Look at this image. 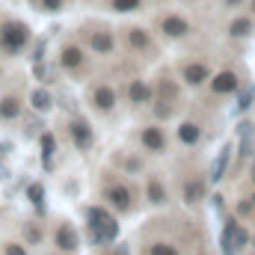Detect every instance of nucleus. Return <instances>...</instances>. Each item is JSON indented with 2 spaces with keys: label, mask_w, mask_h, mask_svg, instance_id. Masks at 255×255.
<instances>
[{
  "label": "nucleus",
  "mask_w": 255,
  "mask_h": 255,
  "mask_svg": "<svg viewBox=\"0 0 255 255\" xmlns=\"http://www.w3.org/2000/svg\"><path fill=\"white\" fill-rule=\"evenodd\" d=\"M104 196H107L110 205H116V211H128L130 208V190H128L125 184H110Z\"/></svg>",
  "instance_id": "9d476101"
},
{
  "label": "nucleus",
  "mask_w": 255,
  "mask_h": 255,
  "mask_svg": "<svg viewBox=\"0 0 255 255\" xmlns=\"http://www.w3.org/2000/svg\"><path fill=\"white\" fill-rule=\"evenodd\" d=\"M253 181H255V175H253Z\"/></svg>",
  "instance_id": "72a5a7b5"
},
{
  "label": "nucleus",
  "mask_w": 255,
  "mask_h": 255,
  "mask_svg": "<svg viewBox=\"0 0 255 255\" xmlns=\"http://www.w3.org/2000/svg\"><path fill=\"white\" fill-rule=\"evenodd\" d=\"M57 247H60L63 253H74V250H77V232H74L68 223H63V226L57 229Z\"/></svg>",
  "instance_id": "9b49d317"
},
{
  "label": "nucleus",
  "mask_w": 255,
  "mask_h": 255,
  "mask_svg": "<svg viewBox=\"0 0 255 255\" xmlns=\"http://www.w3.org/2000/svg\"><path fill=\"white\" fill-rule=\"evenodd\" d=\"M250 104H253V89H247V92L241 95V101H238V110H247Z\"/></svg>",
  "instance_id": "bb28decb"
},
{
  "label": "nucleus",
  "mask_w": 255,
  "mask_h": 255,
  "mask_svg": "<svg viewBox=\"0 0 255 255\" xmlns=\"http://www.w3.org/2000/svg\"><path fill=\"white\" fill-rule=\"evenodd\" d=\"M27 196H30V202L36 205V211H39V214H45V190H42V184H30Z\"/></svg>",
  "instance_id": "4be33fe9"
},
{
  "label": "nucleus",
  "mask_w": 255,
  "mask_h": 255,
  "mask_svg": "<svg viewBox=\"0 0 255 255\" xmlns=\"http://www.w3.org/2000/svg\"><path fill=\"white\" fill-rule=\"evenodd\" d=\"M30 101H33V107H36V110H48V107H51V95H48L45 89H36Z\"/></svg>",
  "instance_id": "393cba45"
},
{
  "label": "nucleus",
  "mask_w": 255,
  "mask_h": 255,
  "mask_svg": "<svg viewBox=\"0 0 255 255\" xmlns=\"http://www.w3.org/2000/svg\"><path fill=\"white\" fill-rule=\"evenodd\" d=\"M63 65L65 68H80V65H83V51L74 48V45L63 48Z\"/></svg>",
  "instance_id": "a211bd4d"
},
{
  "label": "nucleus",
  "mask_w": 255,
  "mask_h": 255,
  "mask_svg": "<svg viewBox=\"0 0 255 255\" xmlns=\"http://www.w3.org/2000/svg\"><path fill=\"white\" fill-rule=\"evenodd\" d=\"M160 30H163L169 39H181V36L190 33V24H187L184 18H178V15H166V18H160Z\"/></svg>",
  "instance_id": "20e7f679"
},
{
  "label": "nucleus",
  "mask_w": 255,
  "mask_h": 255,
  "mask_svg": "<svg viewBox=\"0 0 255 255\" xmlns=\"http://www.w3.org/2000/svg\"><path fill=\"white\" fill-rule=\"evenodd\" d=\"M148 202H151V205H163V202H166V187H163L157 178L148 181Z\"/></svg>",
  "instance_id": "aec40b11"
},
{
  "label": "nucleus",
  "mask_w": 255,
  "mask_h": 255,
  "mask_svg": "<svg viewBox=\"0 0 255 255\" xmlns=\"http://www.w3.org/2000/svg\"><path fill=\"white\" fill-rule=\"evenodd\" d=\"M119 255H128V253H125V250H122V253H119Z\"/></svg>",
  "instance_id": "473e14b6"
},
{
  "label": "nucleus",
  "mask_w": 255,
  "mask_h": 255,
  "mask_svg": "<svg viewBox=\"0 0 255 255\" xmlns=\"http://www.w3.org/2000/svg\"><path fill=\"white\" fill-rule=\"evenodd\" d=\"M139 139H142V145H145L148 151H154V154L166 151V136H163V130H160V128H145Z\"/></svg>",
  "instance_id": "6e6552de"
},
{
  "label": "nucleus",
  "mask_w": 255,
  "mask_h": 255,
  "mask_svg": "<svg viewBox=\"0 0 255 255\" xmlns=\"http://www.w3.org/2000/svg\"><path fill=\"white\" fill-rule=\"evenodd\" d=\"M229 33H232L235 39H244V36L253 33V21H250V18H235V21L229 24Z\"/></svg>",
  "instance_id": "6ab92c4d"
},
{
  "label": "nucleus",
  "mask_w": 255,
  "mask_h": 255,
  "mask_svg": "<svg viewBox=\"0 0 255 255\" xmlns=\"http://www.w3.org/2000/svg\"><path fill=\"white\" fill-rule=\"evenodd\" d=\"M36 77H39V80H45V83H51V71H48L42 63H36Z\"/></svg>",
  "instance_id": "cd10ccee"
},
{
  "label": "nucleus",
  "mask_w": 255,
  "mask_h": 255,
  "mask_svg": "<svg viewBox=\"0 0 255 255\" xmlns=\"http://www.w3.org/2000/svg\"><path fill=\"white\" fill-rule=\"evenodd\" d=\"M68 133H71V139H74L77 148H92V142H95L92 128L86 125L83 119H71V122H68Z\"/></svg>",
  "instance_id": "7ed1b4c3"
},
{
  "label": "nucleus",
  "mask_w": 255,
  "mask_h": 255,
  "mask_svg": "<svg viewBox=\"0 0 255 255\" xmlns=\"http://www.w3.org/2000/svg\"><path fill=\"white\" fill-rule=\"evenodd\" d=\"M27 42H30L27 24H21V21H6V24L0 27V51H3V54L15 57V54H21V48H24Z\"/></svg>",
  "instance_id": "f03ea898"
},
{
  "label": "nucleus",
  "mask_w": 255,
  "mask_h": 255,
  "mask_svg": "<svg viewBox=\"0 0 255 255\" xmlns=\"http://www.w3.org/2000/svg\"><path fill=\"white\" fill-rule=\"evenodd\" d=\"M45 3V9H51V12H57L60 6H63V0H42Z\"/></svg>",
  "instance_id": "c756f323"
},
{
  "label": "nucleus",
  "mask_w": 255,
  "mask_h": 255,
  "mask_svg": "<svg viewBox=\"0 0 255 255\" xmlns=\"http://www.w3.org/2000/svg\"><path fill=\"white\" fill-rule=\"evenodd\" d=\"M86 42H89V48L98 51V54H110V51L116 48L113 33H107V30H92V33H86Z\"/></svg>",
  "instance_id": "39448f33"
},
{
  "label": "nucleus",
  "mask_w": 255,
  "mask_h": 255,
  "mask_svg": "<svg viewBox=\"0 0 255 255\" xmlns=\"http://www.w3.org/2000/svg\"><path fill=\"white\" fill-rule=\"evenodd\" d=\"M54 148H57V139H54V133H45V136H42V163H45V166H51Z\"/></svg>",
  "instance_id": "412c9836"
},
{
  "label": "nucleus",
  "mask_w": 255,
  "mask_h": 255,
  "mask_svg": "<svg viewBox=\"0 0 255 255\" xmlns=\"http://www.w3.org/2000/svg\"><path fill=\"white\" fill-rule=\"evenodd\" d=\"M128 42H130V48H136V51H145V48L151 45V39H148V33H145L142 27H130V30H128Z\"/></svg>",
  "instance_id": "2eb2a0df"
},
{
  "label": "nucleus",
  "mask_w": 255,
  "mask_h": 255,
  "mask_svg": "<svg viewBox=\"0 0 255 255\" xmlns=\"http://www.w3.org/2000/svg\"><path fill=\"white\" fill-rule=\"evenodd\" d=\"M6 255H27V253H24V247H18V244H6Z\"/></svg>",
  "instance_id": "c85d7f7f"
},
{
  "label": "nucleus",
  "mask_w": 255,
  "mask_h": 255,
  "mask_svg": "<svg viewBox=\"0 0 255 255\" xmlns=\"http://www.w3.org/2000/svg\"><path fill=\"white\" fill-rule=\"evenodd\" d=\"M21 116V101L18 98H3L0 101V119H18Z\"/></svg>",
  "instance_id": "dca6fc26"
},
{
  "label": "nucleus",
  "mask_w": 255,
  "mask_h": 255,
  "mask_svg": "<svg viewBox=\"0 0 255 255\" xmlns=\"http://www.w3.org/2000/svg\"><path fill=\"white\" fill-rule=\"evenodd\" d=\"M238 211H241V214H253V202H241Z\"/></svg>",
  "instance_id": "7c9ffc66"
},
{
  "label": "nucleus",
  "mask_w": 255,
  "mask_h": 255,
  "mask_svg": "<svg viewBox=\"0 0 255 255\" xmlns=\"http://www.w3.org/2000/svg\"><path fill=\"white\" fill-rule=\"evenodd\" d=\"M119 235V223L104 208H89V238L95 244H110Z\"/></svg>",
  "instance_id": "f257e3e1"
},
{
  "label": "nucleus",
  "mask_w": 255,
  "mask_h": 255,
  "mask_svg": "<svg viewBox=\"0 0 255 255\" xmlns=\"http://www.w3.org/2000/svg\"><path fill=\"white\" fill-rule=\"evenodd\" d=\"M205 196V184L199 181V178H190L187 184H184V202H190V205H196L199 199Z\"/></svg>",
  "instance_id": "f3484780"
},
{
  "label": "nucleus",
  "mask_w": 255,
  "mask_h": 255,
  "mask_svg": "<svg viewBox=\"0 0 255 255\" xmlns=\"http://www.w3.org/2000/svg\"><path fill=\"white\" fill-rule=\"evenodd\" d=\"M148 255H178V247L160 241V244H151V247H148Z\"/></svg>",
  "instance_id": "b1692460"
},
{
  "label": "nucleus",
  "mask_w": 255,
  "mask_h": 255,
  "mask_svg": "<svg viewBox=\"0 0 255 255\" xmlns=\"http://www.w3.org/2000/svg\"><path fill=\"white\" fill-rule=\"evenodd\" d=\"M27 241H30V244H39V241H42V232H39L33 223L27 226Z\"/></svg>",
  "instance_id": "a878e982"
},
{
  "label": "nucleus",
  "mask_w": 255,
  "mask_h": 255,
  "mask_svg": "<svg viewBox=\"0 0 255 255\" xmlns=\"http://www.w3.org/2000/svg\"><path fill=\"white\" fill-rule=\"evenodd\" d=\"M226 3H229V6H238V3H244V0H226Z\"/></svg>",
  "instance_id": "2f4dec72"
},
{
  "label": "nucleus",
  "mask_w": 255,
  "mask_h": 255,
  "mask_svg": "<svg viewBox=\"0 0 255 255\" xmlns=\"http://www.w3.org/2000/svg\"><path fill=\"white\" fill-rule=\"evenodd\" d=\"M181 77H184L190 86H202V83L211 77V71H208L205 63H187L184 68H181Z\"/></svg>",
  "instance_id": "1a4fd4ad"
},
{
  "label": "nucleus",
  "mask_w": 255,
  "mask_h": 255,
  "mask_svg": "<svg viewBox=\"0 0 255 255\" xmlns=\"http://www.w3.org/2000/svg\"><path fill=\"white\" fill-rule=\"evenodd\" d=\"M110 3H113L116 12H136V9H142V0H110Z\"/></svg>",
  "instance_id": "5701e85b"
},
{
  "label": "nucleus",
  "mask_w": 255,
  "mask_h": 255,
  "mask_svg": "<svg viewBox=\"0 0 255 255\" xmlns=\"http://www.w3.org/2000/svg\"><path fill=\"white\" fill-rule=\"evenodd\" d=\"M92 104L98 107V110H113L116 107V89L113 86H107V83H101V86H95L92 89Z\"/></svg>",
  "instance_id": "423d86ee"
},
{
  "label": "nucleus",
  "mask_w": 255,
  "mask_h": 255,
  "mask_svg": "<svg viewBox=\"0 0 255 255\" xmlns=\"http://www.w3.org/2000/svg\"><path fill=\"white\" fill-rule=\"evenodd\" d=\"M199 136H202V128L196 125V122H181V125H178V139H181L184 145H196Z\"/></svg>",
  "instance_id": "ddd939ff"
},
{
  "label": "nucleus",
  "mask_w": 255,
  "mask_h": 255,
  "mask_svg": "<svg viewBox=\"0 0 255 255\" xmlns=\"http://www.w3.org/2000/svg\"><path fill=\"white\" fill-rule=\"evenodd\" d=\"M238 86H241V80H238L235 71H220V74L211 80V89H214L217 95H229V92H235Z\"/></svg>",
  "instance_id": "0eeeda50"
},
{
  "label": "nucleus",
  "mask_w": 255,
  "mask_h": 255,
  "mask_svg": "<svg viewBox=\"0 0 255 255\" xmlns=\"http://www.w3.org/2000/svg\"><path fill=\"white\" fill-rule=\"evenodd\" d=\"M128 95H130V101H133V104H145V101L151 98V86H148V83H142V80H133V83L128 86Z\"/></svg>",
  "instance_id": "4468645a"
},
{
  "label": "nucleus",
  "mask_w": 255,
  "mask_h": 255,
  "mask_svg": "<svg viewBox=\"0 0 255 255\" xmlns=\"http://www.w3.org/2000/svg\"><path fill=\"white\" fill-rule=\"evenodd\" d=\"M229 157H232V145H223V151L217 154V160H214V166H211V184H217V181L223 178V172H226V166H229Z\"/></svg>",
  "instance_id": "f8f14e48"
}]
</instances>
